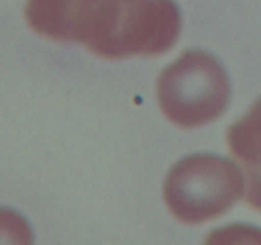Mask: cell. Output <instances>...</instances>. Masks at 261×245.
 <instances>
[{"instance_id": "cell-1", "label": "cell", "mask_w": 261, "mask_h": 245, "mask_svg": "<svg viewBox=\"0 0 261 245\" xmlns=\"http://www.w3.org/2000/svg\"><path fill=\"white\" fill-rule=\"evenodd\" d=\"M24 15L38 35L111 60L167 53L181 31L173 0H27Z\"/></svg>"}, {"instance_id": "cell-2", "label": "cell", "mask_w": 261, "mask_h": 245, "mask_svg": "<svg viewBox=\"0 0 261 245\" xmlns=\"http://www.w3.org/2000/svg\"><path fill=\"white\" fill-rule=\"evenodd\" d=\"M231 86L226 70L206 51L186 50L161 71L157 99L170 121L182 128L205 125L227 109Z\"/></svg>"}, {"instance_id": "cell-3", "label": "cell", "mask_w": 261, "mask_h": 245, "mask_svg": "<svg viewBox=\"0 0 261 245\" xmlns=\"http://www.w3.org/2000/svg\"><path fill=\"white\" fill-rule=\"evenodd\" d=\"M245 193V178L233 161L216 155H191L170 170L163 197L184 224L199 225L226 213Z\"/></svg>"}, {"instance_id": "cell-4", "label": "cell", "mask_w": 261, "mask_h": 245, "mask_svg": "<svg viewBox=\"0 0 261 245\" xmlns=\"http://www.w3.org/2000/svg\"><path fill=\"white\" fill-rule=\"evenodd\" d=\"M227 144L245 171V201L261 211V97L229 127Z\"/></svg>"}, {"instance_id": "cell-5", "label": "cell", "mask_w": 261, "mask_h": 245, "mask_svg": "<svg viewBox=\"0 0 261 245\" xmlns=\"http://www.w3.org/2000/svg\"><path fill=\"white\" fill-rule=\"evenodd\" d=\"M0 242H32L27 222L9 209L0 208Z\"/></svg>"}]
</instances>
